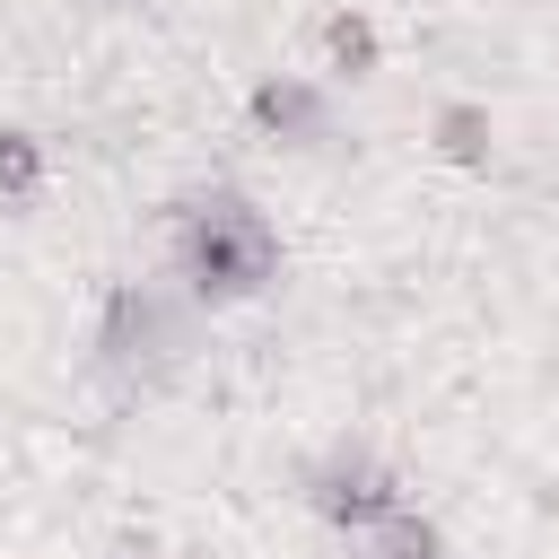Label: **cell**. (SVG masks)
<instances>
[{
  "label": "cell",
  "mask_w": 559,
  "mask_h": 559,
  "mask_svg": "<svg viewBox=\"0 0 559 559\" xmlns=\"http://www.w3.org/2000/svg\"><path fill=\"white\" fill-rule=\"evenodd\" d=\"M367 559H454V550H445L437 515H419V507L402 498V507H393V515H384V524L367 533Z\"/></svg>",
  "instance_id": "ba28073f"
},
{
  "label": "cell",
  "mask_w": 559,
  "mask_h": 559,
  "mask_svg": "<svg viewBox=\"0 0 559 559\" xmlns=\"http://www.w3.org/2000/svg\"><path fill=\"white\" fill-rule=\"evenodd\" d=\"M245 114H253V131H262L271 148H332V140H341V105H332V79H297V70H271V79H253Z\"/></svg>",
  "instance_id": "277c9868"
},
{
  "label": "cell",
  "mask_w": 559,
  "mask_h": 559,
  "mask_svg": "<svg viewBox=\"0 0 559 559\" xmlns=\"http://www.w3.org/2000/svg\"><path fill=\"white\" fill-rule=\"evenodd\" d=\"M314 44H323V70H332V79H376V70H384V35H376L367 9H332Z\"/></svg>",
  "instance_id": "8992f818"
},
{
  "label": "cell",
  "mask_w": 559,
  "mask_h": 559,
  "mask_svg": "<svg viewBox=\"0 0 559 559\" xmlns=\"http://www.w3.org/2000/svg\"><path fill=\"white\" fill-rule=\"evenodd\" d=\"M44 175H52V157H44V140L26 131V122H0V210H35L44 201Z\"/></svg>",
  "instance_id": "52a82bcc"
},
{
  "label": "cell",
  "mask_w": 559,
  "mask_h": 559,
  "mask_svg": "<svg viewBox=\"0 0 559 559\" xmlns=\"http://www.w3.org/2000/svg\"><path fill=\"white\" fill-rule=\"evenodd\" d=\"M306 507H314L332 533H358V542H367V533L402 507V480H393V463H384L376 445L349 437V445H332L323 463H306Z\"/></svg>",
  "instance_id": "3957f363"
},
{
  "label": "cell",
  "mask_w": 559,
  "mask_h": 559,
  "mask_svg": "<svg viewBox=\"0 0 559 559\" xmlns=\"http://www.w3.org/2000/svg\"><path fill=\"white\" fill-rule=\"evenodd\" d=\"M192 332H201V306H192L175 280H114L105 306H96L87 367H96V384H114V393L131 402V393H157V384L183 376Z\"/></svg>",
  "instance_id": "7a4b0ae2"
},
{
  "label": "cell",
  "mask_w": 559,
  "mask_h": 559,
  "mask_svg": "<svg viewBox=\"0 0 559 559\" xmlns=\"http://www.w3.org/2000/svg\"><path fill=\"white\" fill-rule=\"evenodd\" d=\"M166 262H175V288L201 306V314H227V306H253L271 280H280V227L262 218L253 192L236 183H210L192 201H175V236H166Z\"/></svg>",
  "instance_id": "6da1fadb"
},
{
  "label": "cell",
  "mask_w": 559,
  "mask_h": 559,
  "mask_svg": "<svg viewBox=\"0 0 559 559\" xmlns=\"http://www.w3.org/2000/svg\"><path fill=\"white\" fill-rule=\"evenodd\" d=\"M79 9H131V0H79Z\"/></svg>",
  "instance_id": "9c48e42d"
},
{
  "label": "cell",
  "mask_w": 559,
  "mask_h": 559,
  "mask_svg": "<svg viewBox=\"0 0 559 559\" xmlns=\"http://www.w3.org/2000/svg\"><path fill=\"white\" fill-rule=\"evenodd\" d=\"M428 131H437V157H454V166L489 175V157H498V122H489V105H472V96H445V105L428 114Z\"/></svg>",
  "instance_id": "5b68a950"
}]
</instances>
